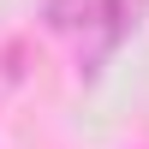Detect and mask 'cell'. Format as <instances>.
<instances>
[{
	"mask_svg": "<svg viewBox=\"0 0 149 149\" xmlns=\"http://www.w3.org/2000/svg\"><path fill=\"white\" fill-rule=\"evenodd\" d=\"M102 18H107V42H119L149 18V0H102Z\"/></svg>",
	"mask_w": 149,
	"mask_h": 149,
	"instance_id": "1",
	"label": "cell"
},
{
	"mask_svg": "<svg viewBox=\"0 0 149 149\" xmlns=\"http://www.w3.org/2000/svg\"><path fill=\"white\" fill-rule=\"evenodd\" d=\"M90 18H95L90 0H48V24H54V30H78V24H90Z\"/></svg>",
	"mask_w": 149,
	"mask_h": 149,
	"instance_id": "2",
	"label": "cell"
}]
</instances>
